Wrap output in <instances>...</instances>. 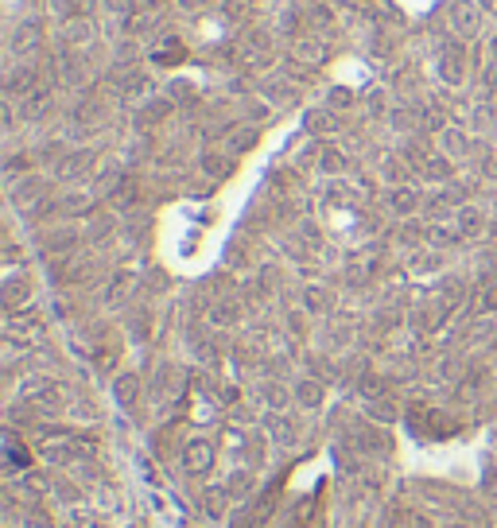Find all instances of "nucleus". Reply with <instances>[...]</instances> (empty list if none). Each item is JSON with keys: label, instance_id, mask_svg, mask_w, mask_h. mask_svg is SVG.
I'll list each match as a JSON object with an SVG mask.
<instances>
[{"label": "nucleus", "instance_id": "1", "mask_svg": "<svg viewBox=\"0 0 497 528\" xmlns=\"http://www.w3.org/2000/svg\"><path fill=\"white\" fill-rule=\"evenodd\" d=\"M210 443H206V439H194L191 447H186V470H191V474H206V470H210Z\"/></svg>", "mask_w": 497, "mask_h": 528}, {"label": "nucleus", "instance_id": "2", "mask_svg": "<svg viewBox=\"0 0 497 528\" xmlns=\"http://www.w3.org/2000/svg\"><path fill=\"white\" fill-rule=\"evenodd\" d=\"M8 451H12V466H32V454H27L16 439H8Z\"/></svg>", "mask_w": 497, "mask_h": 528}]
</instances>
